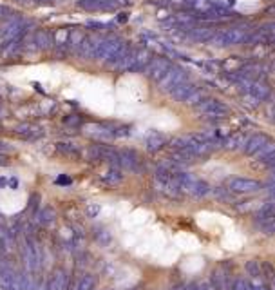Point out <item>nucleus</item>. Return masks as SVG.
Listing matches in <instances>:
<instances>
[{
	"label": "nucleus",
	"instance_id": "nucleus-1",
	"mask_svg": "<svg viewBox=\"0 0 275 290\" xmlns=\"http://www.w3.org/2000/svg\"><path fill=\"white\" fill-rule=\"evenodd\" d=\"M123 44H125V42H123L122 38H116V36L105 38V40L100 42L98 49H96V53H95V56H93V58L98 60V62H109V60L113 58L114 54H116V51L120 49Z\"/></svg>",
	"mask_w": 275,
	"mask_h": 290
},
{
	"label": "nucleus",
	"instance_id": "nucleus-2",
	"mask_svg": "<svg viewBox=\"0 0 275 290\" xmlns=\"http://www.w3.org/2000/svg\"><path fill=\"white\" fill-rule=\"evenodd\" d=\"M183 80H185V72L181 71V69H176V67L172 69L170 67L161 78H159V86H161V89L172 91L176 86L183 84Z\"/></svg>",
	"mask_w": 275,
	"mask_h": 290
},
{
	"label": "nucleus",
	"instance_id": "nucleus-3",
	"mask_svg": "<svg viewBox=\"0 0 275 290\" xmlns=\"http://www.w3.org/2000/svg\"><path fill=\"white\" fill-rule=\"evenodd\" d=\"M168 69H170V63H168V60H165V58H152L147 65H145L147 75L156 78V80H159Z\"/></svg>",
	"mask_w": 275,
	"mask_h": 290
},
{
	"label": "nucleus",
	"instance_id": "nucleus-4",
	"mask_svg": "<svg viewBox=\"0 0 275 290\" xmlns=\"http://www.w3.org/2000/svg\"><path fill=\"white\" fill-rule=\"evenodd\" d=\"M198 111H201L207 116H223V114H226L228 109L221 102H217V100H205V102H201L198 105Z\"/></svg>",
	"mask_w": 275,
	"mask_h": 290
},
{
	"label": "nucleus",
	"instance_id": "nucleus-5",
	"mask_svg": "<svg viewBox=\"0 0 275 290\" xmlns=\"http://www.w3.org/2000/svg\"><path fill=\"white\" fill-rule=\"evenodd\" d=\"M100 42H102V38H98V36H85L81 40V44L78 45V54L81 58H93L96 49H98Z\"/></svg>",
	"mask_w": 275,
	"mask_h": 290
},
{
	"label": "nucleus",
	"instance_id": "nucleus-6",
	"mask_svg": "<svg viewBox=\"0 0 275 290\" xmlns=\"http://www.w3.org/2000/svg\"><path fill=\"white\" fill-rule=\"evenodd\" d=\"M33 44H35L36 49H42V51H47L51 49V45H53V35L49 31H45V29H38L33 36Z\"/></svg>",
	"mask_w": 275,
	"mask_h": 290
},
{
	"label": "nucleus",
	"instance_id": "nucleus-7",
	"mask_svg": "<svg viewBox=\"0 0 275 290\" xmlns=\"http://www.w3.org/2000/svg\"><path fill=\"white\" fill-rule=\"evenodd\" d=\"M85 129L87 134H93L95 138L98 140H109V138H113V131L109 129L107 125H102V123H89V125L83 127Z\"/></svg>",
	"mask_w": 275,
	"mask_h": 290
},
{
	"label": "nucleus",
	"instance_id": "nucleus-8",
	"mask_svg": "<svg viewBox=\"0 0 275 290\" xmlns=\"http://www.w3.org/2000/svg\"><path fill=\"white\" fill-rule=\"evenodd\" d=\"M259 187L257 181L253 180H244V178H235L230 181V189L237 190V192H250V190H255Z\"/></svg>",
	"mask_w": 275,
	"mask_h": 290
},
{
	"label": "nucleus",
	"instance_id": "nucleus-9",
	"mask_svg": "<svg viewBox=\"0 0 275 290\" xmlns=\"http://www.w3.org/2000/svg\"><path fill=\"white\" fill-rule=\"evenodd\" d=\"M13 279H15V272L11 270V267L6 265V263H0V286L4 290H9L11 285H13Z\"/></svg>",
	"mask_w": 275,
	"mask_h": 290
},
{
	"label": "nucleus",
	"instance_id": "nucleus-10",
	"mask_svg": "<svg viewBox=\"0 0 275 290\" xmlns=\"http://www.w3.org/2000/svg\"><path fill=\"white\" fill-rule=\"evenodd\" d=\"M241 38H243V31H239V29H232V31L221 33V35L216 38V42L219 45H228V44H235V42H239Z\"/></svg>",
	"mask_w": 275,
	"mask_h": 290
},
{
	"label": "nucleus",
	"instance_id": "nucleus-11",
	"mask_svg": "<svg viewBox=\"0 0 275 290\" xmlns=\"http://www.w3.org/2000/svg\"><path fill=\"white\" fill-rule=\"evenodd\" d=\"M123 180V172L120 171V169H116V167H113V169H109L107 172H104L102 174V181H104L105 185H118L120 181Z\"/></svg>",
	"mask_w": 275,
	"mask_h": 290
},
{
	"label": "nucleus",
	"instance_id": "nucleus-12",
	"mask_svg": "<svg viewBox=\"0 0 275 290\" xmlns=\"http://www.w3.org/2000/svg\"><path fill=\"white\" fill-rule=\"evenodd\" d=\"M67 286V274L63 270H56L49 281V290H65Z\"/></svg>",
	"mask_w": 275,
	"mask_h": 290
},
{
	"label": "nucleus",
	"instance_id": "nucleus-13",
	"mask_svg": "<svg viewBox=\"0 0 275 290\" xmlns=\"http://www.w3.org/2000/svg\"><path fill=\"white\" fill-rule=\"evenodd\" d=\"M20 47H24V40L18 36L15 40L8 42V44L2 45V58H9V56H13L15 53L20 51Z\"/></svg>",
	"mask_w": 275,
	"mask_h": 290
},
{
	"label": "nucleus",
	"instance_id": "nucleus-14",
	"mask_svg": "<svg viewBox=\"0 0 275 290\" xmlns=\"http://www.w3.org/2000/svg\"><path fill=\"white\" fill-rule=\"evenodd\" d=\"M78 6L81 9H87V11H98V9L109 8V0H80Z\"/></svg>",
	"mask_w": 275,
	"mask_h": 290
},
{
	"label": "nucleus",
	"instance_id": "nucleus-15",
	"mask_svg": "<svg viewBox=\"0 0 275 290\" xmlns=\"http://www.w3.org/2000/svg\"><path fill=\"white\" fill-rule=\"evenodd\" d=\"M192 93H194V86H190V84H179V86H176L172 89V96L176 100H183V102H185Z\"/></svg>",
	"mask_w": 275,
	"mask_h": 290
},
{
	"label": "nucleus",
	"instance_id": "nucleus-16",
	"mask_svg": "<svg viewBox=\"0 0 275 290\" xmlns=\"http://www.w3.org/2000/svg\"><path fill=\"white\" fill-rule=\"evenodd\" d=\"M69 33L71 31L63 29V27L56 29V31L53 33V44H56L58 47H65V45L69 44Z\"/></svg>",
	"mask_w": 275,
	"mask_h": 290
},
{
	"label": "nucleus",
	"instance_id": "nucleus-17",
	"mask_svg": "<svg viewBox=\"0 0 275 290\" xmlns=\"http://www.w3.org/2000/svg\"><path fill=\"white\" fill-rule=\"evenodd\" d=\"M38 127H35L33 123H22V125H18L17 129H15V132L20 136H24V138H33V136L38 134Z\"/></svg>",
	"mask_w": 275,
	"mask_h": 290
},
{
	"label": "nucleus",
	"instance_id": "nucleus-18",
	"mask_svg": "<svg viewBox=\"0 0 275 290\" xmlns=\"http://www.w3.org/2000/svg\"><path fill=\"white\" fill-rule=\"evenodd\" d=\"M58 147V151L62 154H65V156H71V158H80V149H78L76 145H72V143H58L56 145Z\"/></svg>",
	"mask_w": 275,
	"mask_h": 290
},
{
	"label": "nucleus",
	"instance_id": "nucleus-19",
	"mask_svg": "<svg viewBox=\"0 0 275 290\" xmlns=\"http://www.w3.org/2000/svg\"><path fill=\"white\" fill-rule=\"evenodd\" d=\"M163 143H165V138H163L161 134H158V132H152V134L147 138V147H149V151H158Z\"/></svg>",
	"mask_w": 275,
	"mask_h": 290
},
{
	"label": "nucleus",
	"instance_id": "nucleus-20",
	"mask_svg": "<svg viewBox=\"0 0 275 290\" xmlns=\"http://www.w3.org/2000/svg\"><path fill=\"white\" fill-rule=\"evenodd\" d=\"M93 286H95V277L93 276H83L80 279V283L76 285V290H93Z\"/></svg>",
	"mask_w": 275,
	"mask_h": 290
},
{
	"label": "nucleus",
	"instance_id": "nucleus-21",
	"mask_svg": "<svg viewBox=\"0 0 275 290\" xmlns=\"http://www.w3.org/2000/svg\"><path fill=\"white\" fill-rule=\"evenodd\" d=\"M262 141H264V138H261V136H255V138H252V140L248 141V147H246V151H248V153H255V151H261Z\"/></svg>",
	"mask_w": 275,
	"mask_h": 290
},
{
	"label": "nucleus",
	"instance_id": "nucleus-22",
	"mask_svg": "<svg viewBox=\"0 0 275 290\" xmlns=\"http://www.w3.org/2000/svg\"><path fill=\"white\" fill-rule=\"evenodd\" d=\"M63 123L67 127H80L81 125V118L76 116V114H71V116L63 118Z\"/></svg>",
	"mask_w": 275,
	"mask_h": 290
},
{
	"label": "nucleus",
	"instance_id": "nucleus-23",
	"mask_svg": "<svg viewBox=\"0 0 275 290\" xmlns=\"http://www.w3.org/2000/svg\"><path fill=\"white\" fill-rule=\"evenodd\" d=\"M54 220V212L51 210V208H45L44 212L40 214V222L42 223H53Z\"/></svg>",
	"mask_w": 275,
	"mask_h": 290
},
{
	"label": "nucleus",
	"instance_id": "nucleus-24",
	"mask_svg": "<svg viewBox=\"0 0 275 290\" xmlns=\"http://www.w3.org/2000/svg\"><path fill=\"white\" fill-rule=\"evenodd\" d=\"M87 212H89L90 216H96V214L100 212V207H98V205H89V208H87Z\"/></svg>",
	"mask_w": 275,
	"mask_h": 290
},
{
	"label": "nucleus",
	"instance_id": "nucleus-25",
	"mask_svg": "<svg viewBox=\"0 0 275 290\" xmlns=\"http://www.w3.org/2000/svg\"><path fill=\"white\" fill-rule=\"evenodd\" d=\"M6 156H0V165H8V162H4Z\"/></svg>",
	"mask_w": 275,
	"mask_h": 290
}]
</instances>
